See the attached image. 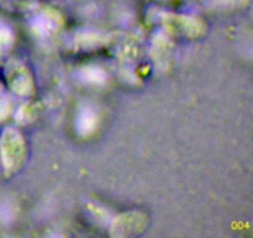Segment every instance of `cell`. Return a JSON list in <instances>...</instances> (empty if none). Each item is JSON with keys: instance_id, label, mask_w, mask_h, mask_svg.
I'll list each match as a JSON object with an SVG mask.
<instances>
[{"instance_id": "cell-1", "label": "cell", "mask_w": 253, "mask_h": 238, "mask_svg": "<svg viewBox=\"0 0 253 238\" xmlns=\"http://www.w3.org/2000/svg\"><path fill=\"white\" fill-rule=\"evenodd\" d=\"M27 146L22 134L16 128L7 126L0 135V160L7 175L14 174L24 165Z\"/></svg>"}, {"instance_id": "cell-2", "label": "cell", "mask_w": 253, "mask_h": 238, "mask_svg": "<svg viewBox=\"0 0 253 238\" xmlns=\"http://www.w3.org/2000/svg\"><path fill=\"white\" fill-rule=\"evenodd\" d=\"M147 215L142 211H127L113 217L110 235L114 237H132L142 232L147 226Z\"/></svg>"}, {"instance_id": "cell-3", "label": "cell", "mask_w": 253, "mask_h": 238, "mask_svg": "<svg viewBox=\"0 0 253 238\" xmlns=\"http://www.w3.org/2000/svg\"><path fill=\"white\" fill-rule=\"evenodd\" d=\"M10 88L19 96H30L34 92V79L30 69L19 60H11L5 69Z\"/></svg>"}, {"instance_id": "cell-4", "label": "cell", "mask_w": 253, "mask_h": 238, "mask_svg": "<svg viewBox=\"0 0 253 238\" xmlns=\"http://www.w3.org/2000/svg\"><path fill=\"white\" fill-rule=\"evenodd\" d=\"M160 20L166 27L172 30L175 34L183 35V36L198 37L205 31L204 24L197 17L170 14V12H161Z\"/></svg>"}, {"instance_id": "cell-5", "label": "cell", "mask_w": 253, "mask_h": 238, "mask_svg": "<svg viewBox=\"0 0 253 238\" xmlns=\"http://www.w3.org/2000/svg\"><path fill=\"white\" fill-rule=\"evenodd\" d=\"M62 15L52 7H43L41 11L36 12L34 20H32V29L37 35L41 36H48L54 34L62 26Z\"/></svg>"}, {"instance_id": "cell-6", "label": "cell", "mask_w": 253, "mask_h": 238, "mask_svg": "<svg viewBox=\"0 0 253 238\" xmlns=\"http://www.w3.org/2000/svg\"><path fill=\"white\" fill-rule=\"evenodd\" d=\"M108 42V35L99 31L84 30L74 34L72 44L74 49L78 50H93L100 47Z\"/></svg>"}, {"instance_id": "cell-7", "label": "cell", "mask_w": 253, "mask_h": 238, "mask_svg": "<svg viewBox=\"0 0 253 238\" xmlns=\"http://www.w3.org/2000/svg\"><path fill=\"white\" fill-rule=\"evenodd\" d=\"M98 126V114L90 106H84L79 109L76 118V129L83 136L90 135Z\"/></svg>"}, {"instance_id": "cell-8", "label": "cell", "mask_w": 253, "mask_h": 238, "mask_svg": "<svg viewBox=\"0 0 253 238\" xmlns=\"http://www.w3.org/2000/svg\"><path fill=\"white\" fill-rule=\"evenodd\" d=\"M78 78L83 83L91 84V86H100L106 82L108 74L98 64H85L81 67L78 71Z\"/></svg>"}, {"instance_id": "cell-9", "label": "cell", "mask_w": 253, "mask_h": 238, "mask_svg": "<svg viewBox=\"0 0 253 238\" xmlns=\"http://www.w3.org/2000/svg\"><path fill=\"white\" fill-rule=\"evenodd\" d=\"M84 210H85V213L88 215L89 220L93 221L95 225L109 226L111 220H113V215H111L110 210H108L105 206L99 202L88 201L85 206H84Z\"/></svg>"}, {"instance_id": "cell-10", "label": "cell", "mask_w": 253, "mask_h": 238, "mask_svg": "<svg viewBox=\"0 0 253 238\" xmlns=\"http://www.w3.org/2000/svg\"><path fill=\"white\" fill-rule=\"evenodd\" d=\"M169 50L170 44L167 37L163 34H157V36L153 39L152 50H151L153 59H156L157 61H165V59H167L168 54H169Z\"/></svg>"}, {"instance_id": "cell-11", "label": "cell", "mask_w": 253, "mask_h": 238, "mask_svg": "<svg viewBox=\"0 0 253 238\" xmlns=\"http://www.w3.org/2000/svg\"><path fill=\"white\" fill-rule=\"evenodd\" d=\"M37 112H39V109H37L36 104L27 103L20 107L15 117H16V120L20 124H27L30 121L35 120V118L37 117Z\"/></svg>"}, {"instance_id": "cell-12", "label": "cell", "mask_w": 253, "mask_h": 238, "mask_svg": "<svg viewBox=\"0 0 253 238\" xmlns=\"http://www.w3.org/2000/svg\"><path fill=\"white\" fill-rule=\"evenodd\" d=\"M14 42V35L7 27L0 26V59L5 55Z\"/></svg>"}, {"instance_id": "cell-13", "label": "cell", "mask_w": 253, "mask_h": 238, "mask_svg": "<svg viewBox=\"0 0 253 238\" xmlns=\"http://www.w3.org/2000/svg\"><path fill=\"white\" fill-rule=\"evenodd\" d=\"M15 217V206L10 202H2L0 205V221L4 223H9Z\"/></svg>"}, {"instance_id": "cell-14", "label": "cell", "mask_w": 253, "mask_h": 238, "mask_svg": "<svg viewBox=\"0 0 253 238\" xmlns=\"http://www.w3.org/2000/svg\"><path fill=\"white\" fill-rule=\"evenodd\" d=\"M247 0H211V5L219 9H225V7H236L241 6Z\"/></svg>"}, {"instance_id": "cell-15", "label": "cell", "mask_w": 253, "mask_h": 238, "mask_svg": "<svg viewBox=\"0 0 253 238\" xmlns=\"http://www.w3.org/2000/svg\"><path fill=\"white\" fill-rule=\"evenodd\" d=\"M11 112V103L6 98L0 99V121L5 120Z\"/></svg>"}, {"instance_id": "cell-16", "label": "cell", "mask_w": 253, "mask_h": 238, "mask_svg": "<svg viewBox=\"0 0 253 238\" xmlns=\"http://www.w3.org/2000/svg\"><path fill=\"white\" fill-rule=\"evenodd\" d=\"M1 89H2V84L0 83V92H1Z\"/></svg>"}, {"instance_id": "cell-17", "label": "cell", "mask_w": 253, "mask_h": 238, "mask_svg": "<svg viewBox=\"0 0 253 238\" xmlns=\"http://www.w3.org/2000/svg\"><path fill=\"white\" fill-rule=\"evenodd\" d=\"M1 1H5V0H0V2H1Z\"/></svg>"}]
</instances>
